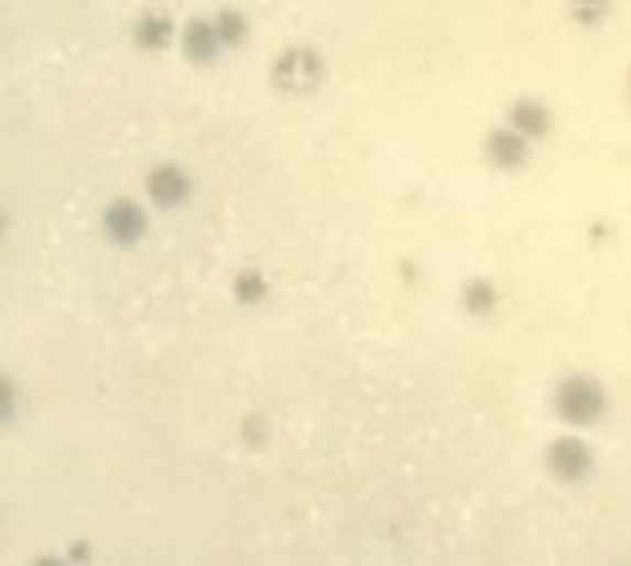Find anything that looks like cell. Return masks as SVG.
Segmentation results:
<instances>
[{
	"label": "cell",
	"instance_id": "5bb4252c",
	"mask_svg": "<svg viewBox=\"0 0 631 566\" xmlns=\"http://www.w3.org/2000/svg\"><path fill=\"white\" fill-rule=\"evenodd\" d=\"M243 437H248L251 445H263L266 437H271V422H263V418H248V422H243Z\"/></svg>",
	"mask_w": 631,
	"mask_h": 566
},
{
	"label": "cell",
	"instance_id": "52a82bcc",
	"mask_svg": "<svg viewBox=\"0 0 631 566\" xmlns=\"http://www.w3.org/2000/svg\"><path fill=\"white\" fill-rule=\"evenodd\" d=\"M483 152L494 167H507V172H513V167H521L529 160V138L513 130V126H499V130L487 133Z\"/></svg>",
	"mask_w": 631,
	"mask_h": 566
},
{
	"label": "cell",
	"instance_id": "4fadbf2b",
	"mask_svg": "<svg viewBox=\"0 0 631 566\" xmlns=\"http://www.w3.org/2000/svg\"><path fill=\"white\" fill-rule=\"evenodd\" d=\"M266 277L259 274L255 266H248V270H240L237 274V282H232V297H237L240 304H259V301H266Z\"/></svg>",
	"mask_w": 631,
	"mask_h": 566
},
{
	"label": "cell",
	"instance_id": "8fae6325",
	"mask_svg": "<svg viewBox=\"0 0 631 566\" xmlns=\"http://www.w3.org/2000/svg\"><path fill=\"white\" fill-rule=\"evenodd\" d=\"M567 15L578 23V28L594 31L612 15V0H567Z\"/></svg>",
	"mask_w": 631,
	"mask_h": 566
},
{
	"label": "cell",
	"instance_id": "5b68a950",
	"mask_svg": "<svg viewBox=\"0 0 631 566\" xmlns=\"http://www.w3.org/2000/svg\"><path fill=\"white\" fill-rule=\"evenodd\" d=\"M145 194H149V202H153V206L175 209V206H183V202H187L191 175L183 172V167H175V164H156L153 172L145 175Z\"/></svg>",
	"mask_w": 631,
	"mask_h": 566
},
{
	"label": "cell",
	"instance_id": "ba28073f",
	"mask_svg": "<svg viewBox=\"0 0 631 566\" xmlns=\"http://www.w3.org/2000/svg\"><path fill=\"white\" fill-rule=\"evenodd\" d=\"M510 126L525 138H544L552 130V111L533 96H521L510 104Z\"/></svg>",
	"mask_w": 631,
	"mask_h": 566
},
{
	"label": "cell",
	"instance_id": "3957f363",
	"mask_svg": "<svg viewBox=\"0 0 631 566\" xmlns=\"http://www.w3.org/2000/svg\"><path fill=\"white\" fill-rule=\"evenodd\" d=\"M544 464H548V471L555 479H563V483H578V479L590 476L594 468V456L586 449V442H578V437H555L548 445V453H544Z\"/></svg>",
	"mask_w": 631,
	"mask_h": 566
},
{
	"label": "cell",
	"instance_id": "277c9868",
	"mask_svg": "<svg viewBox=\"0 0 631 566\" xmlns=\"http://www.w3.org/2000/svg\"><path fill=\"white\" fill-rule=\"evenodd\" d=\"M145 228H149V217L133 198H119L104 209V232H107V240L119 243V248L138 243L141 236H145Z\"/></svg>",
	"mask_w": 631,
	"mask_h": 566
},
{
	"label": "cell",
	"instance_id": "8992f818",
	"mask_svg": "<svg viewBox=\"0 0 631 566\" xmlns=\"http://www.w3.org/2000/svg\"><path fill=\"white\" fill-rule=\"evenodd\" d=\"M221 35H217V28H214V20H202V15H195V20H187L183 23V31H179V50H183V57L187 62H195V65H214L217 62V54H221Z\"/></svg>",
	"mask_w": 631,
	"mask_h": 566
},
{
	"label": "cell",
	"instance_id": "7c38bea8",
	"mask_svg": "<svg viewBox=\"0 0 631 566\" xmlns=\"http://www.w3.org/2000/svg\"><path fill=\"white\" fill-rule=\"evenodd\" d=\"M214 28L225 46H243V42H248V15L237 12V8H221V12L214 15Z\"/></svg>",
	"mask_w": 631,
	"mask_h": 566
},
{
	"label": "cell",
	"instance_id": "9c48e42d",
	"mask_svg": "<svg viewBox=\"0 0 631 566\" xmlns=\"http://www.w3.org/2000/svg\"><path fill=\"white\" fill-rule=\"evenodd\" d=\"M133 42H138L141 50H167L175 42V23L167 12H160V8H153V12H145L138 23H133Z\"/></svg>",
	"mask_w": 631,
	"mask_h": 566
},
{
	"label": "cell",
	"instance_id": "30bf717a",
	"mask_svg": "<svg viewBox=\"0 0 631 566\" xmlns=\"http://www.w3.org/2000/svg\"><path fill=\"white\" fill-rule=\"evenodd\" d=\"M460 304H465V312H472V316H491L494 304H499V285L483 274L468 277L465 290H460Z\"/></svg>",
	"mask_w": 631,
	"mask_h": 566
},
{
	"label": "cell",
	"instance_id": "9a60e30c",
	"mask_svg": "<svg viewBox=\"0 0 631 566\" xmlns=\"http://www.w3.org/2000/svg\"><path fill=\"white\" fill-rule=\"evenodd\" d=\"M628 99H631V80H628Z\"/></svg>",
	"mask_w": 631,
	"mask_h": 566
},
{
	"label": "cell",
	"instance_id": "6da1fadb",
	"mask_svg": "<svg viewBox=\"0 0 631 566\" xmlns=\"http://www.w3.org/2000/svg\"><path fill=\"white\" fill-rule=\"evenodd\" d=\"M271 84L282 96H313L324 84V57L313 46H285L271 62Z\"/></svg>",
	"mask_w": 631,
	"mask_h": 566
},
{
	"label": "cell",
	"instance_id": "7a4b0ae2",
	"mask_svg": "<svg viewBox=\"0 0 631 566\" xmlns=\"http://www.w3.org/2000/svg\"><path fill=\"white\" fill-rule=\"evenodd\" d=\"M605 407H609L605 388L590 377L563 380L559 392H555V411H559V418L570 422V426H590V422L605 415Z\"/></svg>",
	"mask_w": 631,
	"mask_h": 566
}]
</instances>
